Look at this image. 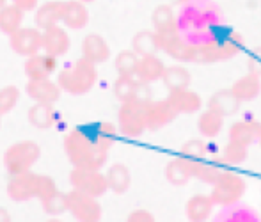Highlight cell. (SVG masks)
Listing matches in <instances>:
<instances>
[{
  "label": "cell",
  "instance_id": "cell-1",
  "mask_svg": "<svg viewBox=\"0 0 261 222\" xmlns=\"http://www.w3.org/2000/svg\"><path fill=\"white\" fill-rule=\"evenodd\" d=\"M116 139L117 128L109 121L79 125L64 137V153L73 167L100 171Z\"/></svg>",
  "mask_w": 261,
  "mask_h": 222
},
{
  "label": "cell",
  "instance_id": "cell-2",
  "mask_svg": "<svg viewBox=\"0 0 261 222\" xmlns=\"http://www.w3.org/2000/svg\"><path fill=\"white\" fill-rule=\"evenodd\" d=\"M224 13L213 0H189L176 14V31L192 46H206L220 39Z\"/></svg>",
  "mask_w": 261,
  "mask_h": 222
},
{
  "label": "cell",
  "instance_id": "cell-3",
  "mask_svg": "<svg viewBox=\"0 0 261 222\" xmlns=\"http://www.w3.org/2000/svg\"><path fill=\"white\" fill-rule=\"evenodd\" d=\"M98 80V69L84 57L66 64L57 75V86L61 91L73 96L87 94Z\"/></svg>",
  "mask_w": 261,
  "mask_h": 222
},
{
  "label": "cell",
  "instance_id": "cell-4",
  "mask_svg": "<svg viewBox=\"0 0 261 222\" xmlns=\"http://www.w3.org/2000/svg\"><path fill=\"white\" fill-rule=\"evenodd\" d=\"M41 157V147L32 140H21L14 142L4 153V167L11 176L29 172L36 165V162Z\"/></svg>",
  "mask_w": 261,
  "mask_h": 222
},
{
  "label": "cell",
  "instance_id": "cell-5",
  "mask_svg": "<svg viewBox=\"0 0 261 222\" xmlns=\"http://www.w3.org/2000/svg\"><path fill=\"white\" fill-rule=\"evenodd\" d=\"M212 187H213V190H212V194H210V198H212L213 205L226 206V205H233V203L240 201L242 195L245 194L247 183H245L244 178L240 175H237V172L222 171Z\"/></svg>",
  "mask_w": 261,
  "mask_h": 222
},
{
  "label": "cell",
  "instance_id": "cell-6",
  "mask_svg": "<svg viewBox=\"0 0 261 222\" xmlns=\"http://www.w3.org/2000/svg\"><path fill=\"white\" fill-rule=\"evenodd\" d=\"M146 103L142 102H124L121 103L119 114H117V128L124 137L137 139L146 132V119H144Z\"/></svg>",
  "mask_w": 261,
  "mask_h": 222
},
{
  "label": "cell",
  "instance_id": "cell-7",
  "mask_svg": "<svg viewBox=\"0 0 261 222\" xmlns=\"http://www.w3.org/2000/svg\"><path fill=\"white\" fill-rule=\"evenodd\" d=\"M69 183H71V190H76L94 199L105 195L109 190L105 175L101 171H94V169L73 167L69 172Z\"/></svg>",
  "mask_w": 261,
  "mask_h": 222
},
{
  "label": "cell",
  "instance_id": "cell-8",
  "mask_svg": "<svg viewBox=\"0 0 261 222\" xmlns=\"http://www.w3.org/2000/svg\"><path fill=\"white\" fill-rule=\"evenodd\" d=\"M68 195V212L76 222H100L103 217V210L98 199L80 194L76 190L66 192Z\"/></svg>",
  "mask_w": 261,
  "mask_h": 222
},
{
  "label": "cell",
  "instance_id": "cell-9",
  "mask_svg": "<svg viewBox=\"0 0 261 222\" xmlns=\"http://www.w3.org/2000/svg\"><path fill=\"white\" fill-rule=\"evenodd\" d=\"M156 36H158V46L167 55H171L172 59L181 61V62H194L196 46L187 43L185 39L181 38V34L176 31V27L171 29V31L158 32Z\"/></svg>",
  "mask_w": 261,
  "mask_h": 222
},
{
  "label": "cell",
  "instance_id": "cell-10",
  "mask_svg": "<svg viewBox=\"0 0 261 222\" xmlns=\"http://www.w3.org/2000/svg\"><path fill=\"white\" fill-rule=\"evenodd\" d=\"M43 32L36 27H20L14 34L9 36V46L16 55L31 57L41 52Z\"/></svg>",
  "mask_w": 261,
  "mask_h": 222
},
{
  "label": "cell",
  "instance_id": "cell-11",
  "mask_svg": "<svg viewBox=\"0 0 261 222\" xmlns=\"http://www.w3.org/2000/svg\"><path fill=\"white\" fill-rule=\"evenodd\" d=\"M178 114L174 112L167 100H151L146 103L144 109V119H146V130L156 132L160 128L167 127L169 123L176 119Z\"/></svg>",
  "mask_w": 261,
  "mask_h": 222
},
{
  "label": "cell",
  "instance_id": "cell-12",
  "mask_svg": "<svg viewBox=\"0 0 261 222\" xmlns=\"http://www.w3.org/2000/svg\"><path fill=\"white\" fill-rule=\"evenodd\" d=\"M36 188H38V175L32 171L23 175L11 176L7 183V198L14 203H27L36 198Z\"/></svg>",
  "mask_w": 261,
  "mask_h": 222
},
{
  "label": "cell",
  "instance_id": "cell-13",
  "mask_svg": "<svg viewBox=\"0 0 261 222\" xmlns=\"http://www.w3.org/2000/svg\"><path fill=\"white\" fill-rule=\"evenodd\" d=\"M71 46V39H69V34L64 27H50L46 31H43V41H41V50L43 54L52 55V57H61V55H66Z\"/></svg>",
  "mask_w": 261,
  "mask_h": 222
},
{
  "label": "cell",
  "instance_id": "cell-14",
  "mask_svg": "<svg viewBox=\"0 0 261 222\" xmlns=\"http://www.w3.org/2000/svg\"><path fill=\"white\" fill-rule=\"evenodd\" d=\"M25 92L31 100L43 105H55L61 98V89L57 82L52 79H41V80H29L25 86Z\"/></svg>",
  "mask_w": 261,
  "mask_h": 222
},
{
  "label": "cell",
  "instance_id": "cell-15",
  "mask_svg": "<svg viewBox=\"0 0 261 222\" xmlns=\"http://www.w3.org/2000/svg\"><path fill=\"white\" fill-rule=\"evenodd\" d=\"M57 69V59L52 55H46L43 52L25 59L23 71L29 80H41L50 79Z\"/></svg>",
  "mask_w": 261,
  "mask_h": 222
},
{
  "label": "cell",
  "instance_id": "cell-16",
  "mask_svg": "<svg viewBox=\"0 0 261 222\" xmlns=\"http://www.w3.org/2000/svg\"><path fill=\"white\" fill-rule=\"evenodd\" d=\"M212 222H261V217L252 206L237 201L233 205L220 206V212Z\"/></svg>",
  "mask_w": 261,
  "mask_h": 222
},
{
  "label": "cell",
  "instance_id": "cell-17",
  "mask_svg": "<svg viewBox=\"0 0 261 222\" xmlns=\"http://www.w3.org/2000/svg\"><path fill=\"white\" fill-rule=\"evenodd\" d=\"M261 135V123L254 119H240L231 125L229 128V140L231 142L242 144V146H252L259 140Z\"/></svg>",
  "mask_w": 261,
  "mask_h": 222
},
{
  "label": "cell",
  "instance_id": "cell-18",
  "mask_svg": "<svg viewBox=\"0 0 261 222\" xmlns=\"http://www.w3.org/2000/svg\"><path fill=\"white\" fill-rule=\"evenodd\" d=\"M82 57L89 61L91 64L98 66L101 62L109 61L110 46L107 44L105 38L100 34H87L82 41Z\"/></svg>",
  "mask_w": 261,
  "mask_h": 222
},
{
  "label": "cell",
  "instance_id": "cell-19",
  "mask_svg": "<svg viewBox=\"0 0 261 222\" xmlns=\"http://www.w3.org/2000/svg\"><path fill=\"white\" fill-rule=\"evenodd\" d=\"M169 105L174 109L176 114H194L203 107V100L197 92L190 89H179V91H171L169 98H165Z\"/></svg>",
  "mask_w": 261,
  "mask_h": 222
},
{
  "label": "cell",
  "instance_id": "cell-20",
  "mask_svg": "<svg viewBox=\"0 0 261 222\" xmlns=\"http://www.w3.org/2000/svg\"><path fill=\"white\" fill-rule=\"evenodd\" d=\"M68 29L73 31H80V29L87 27L89 23V11L87 6L79 0H68L64 2V13H62V21Z\"/></svg>",
  "mask_w": 261,
  "mask_h": 222
},
{
  "label": "cell",
  "instance_id": "cell-21",
  "mask_svg": "<svg viewBox=\"0 0 261 222\" xmlns=\"http://www.w3.org/2000/svg\"><path fill=\"white\" fill-rule=\"evenodd\" d=\"M165 71V64L160 57L156 55H146V57H139L137 71H135V79L141 82L151 84L156 80H162Z\"/></svg>",
  "mask_w": 261,
  "mask_h": 222
},
{
  "label": "cell",
  "instance_id": "cell-22",
  "mask_svg": "<svg viewBox=\"0 0 261 222\" xmlns=\"http://www.w3.org/2000/svg\"><path fill=\"white\" fill-rule=\"evenodd\" d=\"M62 13H64V2H46L36 9V29L46 31L50 27H55L62 21Z\"/></svg>",
  "mask_w": 261,
  "mask_h": 222
},
{
  "label": "cell",
  "instance_id": "cell-23",
  "mask_svg": "<svg viewBox=\"0 0 261 222\" xmlns=\"http://www.w3.org/2000/svg\"><path fill=\"white\" fill-rule=\"evenodd\" d=\"M231 92L237 96L238 102H254L261 92V79L256 75H244L242 79L234 80L233 87H231Z\"/></svg>",
  "mask_w": 261,
  "mask_h": 222
},
{
  "label": "cell",
  "instance_id": "cell-24",
  "mask_svg": "<svg viewBox=\"0 0 261 222\" xmlns=\"http://www.w3.org/2000/svg\"><path fill=\"white\" fill-rule=\"evenodd\" d=\"M208 109L217 112L219 116H233L240 109V102L237 100V96L231 92V89H222V91H217L215 94L210 98Z\"/></svg>",
  "mask_w": 261,
  "mask_h": 222
},
{
  "label": "cell",
  "instance_id": "cell-25",
  "mask_svg": "<svg viewBox=\"0 0 261 222\" xmlns=\"http://www.w3.org/2000/svg\"><path fill=\"white\" fill-rule=\"evenodd\" d=\"M213 201L210 195L204 194H197L194 198L189 199L185 206V213H187V219L190 222H206L210 219L213 212Z\"/></svg>",
  "mask_w": 261,
  "mask_h": 222
},
{
  "label": "cell",
  "instance_id": "cell-26",
  "mask_svg": "<svg viewBox=\"0 0 261 222\" xmlns=\"http://www.w3.org/2000/svg\"><path fill=\"white\" fill-rule=\"evenodd\" d=\"M165 180L174 187H183L189 183V180L192 178L190 175V164L189 158L185 157H176L172 160H169V164L165 165Z\"/></svg>",
  "mask_w": 261,
  "mask_h": 222
},
{
  "label": "cell",
  "instance_id": "cell-27",
  "mask_svg": "<svg viewBox=\"0 0 261 222\" xmlns=\"http://www.w3.org/2000/svg\"><path fill=\"white\" fill-rule=\"evenodd\" d=\"M105 180L109 190H112L114 194H124V192H128V188L132 185V175L124 164L110 165L105 175Z\"/></svg>",
  "mask_w": 261,
  "mask_h": 222
},
{
  "label": "cell",
  "instance_id": "cell-28",
  "mask_svg": "<svg viewBox=\"0 0 261 222\" xmlns=\"http://www.w3.org/2000/svg\"><path fill=\"white\" fill-rule=\"evenodd\" d=\"M27 119L36 128H52L57 121V110L54 109V105L34 103V107L29 109Z\"/></svg>",
  "mask_w": 261,
  "mask_h": 222
},
{
  "label": "cell",
  "instance_id": "cell-29",
  "mask_svg": "<svg viewBox=\"0 0 261 222\" xmlns=\"http://www.w3.org/2000/svg\"><path fill=\"white\" fill-rule=\"evenodd\" d=\"M23 18H25L23 11L14 7L13 4H6L0 9V32L6 36L14 34L18 29L23 27Z\"/></svg>",
  "mask_w": 261,
  "mask_h": 222
},
{
  "label": "cell",
  "instance_id": "cell-30",
  "mask_svg": "<svg viewBox=\"0 0 261 222\" xmlns=\"http://www.w3.org/2000/svg\"><path fill=\"white\" fill-rule=\"evenodd\" d=\"M162 80H164L165 87L171 92L179 91V89H189L190 84H192V75L183 66H171V68H165Z\"/></svg>",
  "mask_w": 261,
  "mask_h": 222
},
{
  "label": "cell",
  "instance_id": "cell-31",
  "mask_svg": "<svg viewBox=\"0 0 261 222\" xmlns=\"http://www.w3.org/2000/svg\"><path fill=\"white\" fill-rule=\"evenodd\" d=\"M132 50L139 55V57H146V55H156L160 50L158 46V36L155 31H141L134 36L132 39Z\"/></svg>",
  "mask_w": 261,
  "mask_h": 222
},
{
  "label": "cell",
  "instance_id": "cell-32",
  "mask_svg": "<svg viewBox=\"0 0 261 222\" xmlns=\"http://www.w3.org/2000/svg\"><path fill=\"white\" fill-rule=\"evenodd\" d=\"M189 164H190V175H192V178H197V180H201L203 183L208 185L215 183L217 178L222 172V169L219 165L206 160H190L189 158Z\"/></svg>",
  "mask_w": 261,
  "mask_h": 222
},
{
  "label": "cell",
  "instance_id": "cell-33",
  "mask_svg": "<svg viewBox=\"0 0 261 222\" xmlns=\"http://www.w3.org/2000/svg\"><path fill=\"white\" fill-rule=\"evenodd\" d=\"M222 125H224V117L208 109L206 112L201 114L199 121H197V130H199L203 137H206V139H213V137H217L220 130H222Z\"/></svg>",
  "mask_w": 261,
  "mask_h": 222
},
{
  "label": "cell",
  "instance_id": "cell-34",
  "mask_svg": "<svg viewBox=\"0 0 261 222\" xmlns=\"http://www.w3.org/2000/svg\"><path fill=\"white\" fill-rule=\"evenodd\" d=\"M139 80L135 77H117L114 82V96L119 100L121 103L124 102H134L137 96Z\"/></svg>",
  "mask_w": 261,
  "mask_h": 222
},
{
  "label": "cell",
  "instance_id": "cell-35",
  "mask_svg": "<svg viewBox=\"0 0 261 222\" xmlns=\"http://www.w3.org/2000/svg\"><path fill=\"white\" fill-rule=\"evenodd\" d=\"M247 155H249L247 146H242V144L231 142L229 140V142L224 146L222 153L217 158V162H220V164H224V165H240L242 162H245Z\"/></svg>",
  "mask_w": 261,
  "mask_h": 222
},
{
  "label": "cell",
  "instance_id": "cell-36",
  "mask_svg": "<svg viewBox=\"0 0 261 222\" xmlns=\"http://www.w3.org/2000/svg\"><path fill=\"white\" fill-rule=\"evenodd\" d=\"M153 27H155V32H165L171 31V29L176 27V14L172 11L171 6H158L155 11H153Z\"/></svg>",
  "mask_w": 261,
  "mask_h": 222
},
{
  "label": "cell",
  "instance_id": "cell-37",
  "mask_svg": "<svg viewBox=\"0 0 261 222\" xmlns=\"http://www.w3.org/2000/svg\"><path fill=\"white\" fill-rule=\"evenodd\" d=\"M139 64V55L134 50H123L119 52V55L114 61L116 71L119 77H135Z\"/></svg>",
  "mask_w": 261,
  "mask_h": 222
},
{
  "label": "cell",
  "instance_id": "cell-38",
  "mask_svg": "<svg viewBox=\"0 0 261 222\" xmlns=\"http://www.w3.org/2000/svg\"><path fill=\"white\" fill-rule=\"evenodd\" d=\"M41 208L45 213H48L50 217H59L62 213L68 212V195L66 192L57 190L54 195H50L48 199L41 201Z\"/></svg>",
  "mask_w": 261,
  "mask_h": 222
},
{
  "label": "cell",
  "instance_id": "cell-39",
  "mask_svg": "<svg viewBox=\"0 0 261 222\" xmlns=\"http://www.w3.org/2000/svg\"><path fill=\"white\" fill-rule=\"evenodd\" d=\"M210 153V146L201 139H190L183 144L181 155L190 160H204Z\"/></svg>",
  "mask_w": 261,
  "mask_h": 222
},
{
  "label": "cell",
  "instance_id": "cell-40",
  "mask_svg": "<svg viewBox=\"0 0 261 222\" xmlns=\"http://www.w3.org/2000/svg\"><path fill=\"white\" fill-rule=\"evenodd\" d=\"M20 102V89L16 86H6L0 89V116L9 114Z\"/></svg>",
  "mask_w": 261,
  "mask_h": 222
},
{
  "label": "cell",
  "instance_id": "cell-41",
  "mask_svg": "<svg viewBox=\"0 0 261 222\" xmlns=\"http://www.w3.org/2000/svg\"><path fill=\"white\" fill-rule=\"evenodd\" d=\"M57 185H55V180L52 176L46 175H38V188H36V199L39 201H45L50 195H54L57 192Z\"/></svg>",
  "mask_w": 261,
  "mask_h": 222
},
{
  "label": "cell",
  "instance_id": "cell-42",
  "mask_svg": "<svg viewBox=\"0 0 261 222\" xmlns=\"http://www.w3.org/2000/svg\"><path fill=\"white\" fill-rule=\"evenodd\" d=\"M247 69L251 75H256L261 79V46H256L254 50L249 54L247 59Z\"/></svg>",
  "mask_w": 261,
  "mask_h": 222
},
{
  "label": "cell",
  "instance_id": "cell-43",
  "mask_svg": "<svg viewBox=\"0 0 261 222\" xmlns=\"http://www.w3.org/2000/svg\"><path fill=\"white\" fill-rule=\"evenodd\" d=\"M126 222H155V217L146 210H135L128 215Z\"/></svg>",
  "mask_w": 261,
  "mask_h": 222
},
{
  "label": "cell",
  "instance_id": "cell-44",
  "mask_svg": "<svg viewBox=\"0 0 261 222\" xmlns=\"http://www.w3.org/2000/svg\"><path fill=\"white\" fill-rule=\"evenodd\" d=\"M38 2L39 0H11L14 7H18L23 13H29V11H36L38 9Z\"/></svg>",
  "mask_w": 261,
  "mask_h": 222
},
{
  "label": "cell",
  "instance_id": "cell-45",
  "mask_svg": "<svg viewBox=\"0 0 261 222\" xmlns=\"http://www.w3.org/2000/svg\"><path fill=\"white\" fill-rule=\"evenodd\" d=\"M0 222H11V217L9 213L6 212L4 208H0Z\"/></svg>",
  "mask_w": 261,
  "mask_h": 222
},
{
  "label": "cell",
  "instance_id": "cell-46",
  "mask_svg": "<svg viewBox=\"0 0 261 222\" xmlns=\"http://www.w3.org/2000/svg\"><path fill=\"white\" fill-rule=\"evenodd\" d=\"M79 2H82V4H86V6H87V4H91V2H94V0H79Z\"/></svg>",
  "mask_w": 261,
  "mask_h": 222
},
{
  "label": "cell",
  "instance_id": "cell-47",
  "mask_svg": "<svg viewBox=\"0 0 261 222\" xmlns=\"http://www.w3.org/2000/svg\"><path fill=\"white\" fill-rule=\"evenodd\" d=\"M46 222H62V220H59L57 217H52V219H50V220H46Z\"/></svg>",
  "mask_w": 261,
  "mask_h": 222
},
{
  "label": "cell",
  "instance_id": "cell-48",
  "mask_svg": "<svg viewBox=\"0 0 261 222\" xmlns=\"http://www.w3.org/2000/svg\"><path fill=\"white\" fill-rule=\"evenodd\" d=\"M6 4H7V0H0V9H2V7L6 6Z\"/></svg>",
  "mask_w": 261,
  "mask_h": 222
},
{
  "label": "cell",
  "instance_id": "cell-49",
  "mask_svg": "<svg viewBox=\"0 0 261 222\" xmlns=\"http://www.w3.org/2000/svg\"><path fill=\"white\" fill-rule=\"evenodd\" d=\"M178 2H179V4H187L189 0H178Z\"/></svg>",
  "mask_w": 261,
  "mask_h": 222
},
{
  "label": "cell",
  "instance_id": "cell-50",
  "mask_svg": "<svg viewBox=\"0 0 261 222\" xmlns=\"http://www.w3.org/2000/svg\"><path fill=\"white\" fill-rule=\"evenodd\" d=\"M0 127H2V116H0Z\"/></svg>",
  "mask_w": 261,
  "mask_h": 222
},
{
  "label": "cell",
  "instance_id": "cell-51",
  "mask_svg": "<svg viewBox=\"0 0 261 222\" xmlns=\"http://www.w3.org/2000/svg\"><path fill=\"white\" fill-rule=\"evenodd\" d=\"M258 142H259V146H261V135H259V140H258Z\"/></svg>",
  "mask_w": 261,
  "mask_h": 222
}]
</instances>
